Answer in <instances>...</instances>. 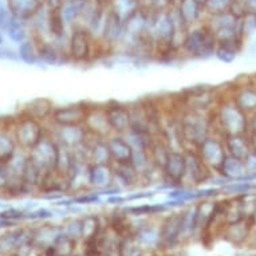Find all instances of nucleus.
I'll use <instances>...</instances> for the list:
<instances>
[{"instance_id":"nucleus-30","label":"nucleus","mask_w":256,"mask_h":256,"mask_svg":"<svg viewBox=\"0 0 256 256\" xmlns=\"http://www.w3.org/2000/svg\"><path fill=\"white\" fill-rule=\"evenodd\" d=\"M102 222L101 218L96 214H84L80 218V239L90 240L97 238L100 232L102 231Z\"/></svg>"},{"instance_id":"nucleus-16","label":"nucleus","mask_w":256,"mask_h":256,"mask_svg":"<svg viewBox=\"0 0 256 256\" xmlns=\"http://www.w3.org/2000/svg\"><path fill=\"white\" fill-rule=\"evenodd\" d=\"M84 128L88 134L92 137H98V138H108L113 134L108 122V117H106L105 106L92 104V108L88 110V118L84 122Z\"/></svg>"},{"instance_id":"nucleus-39","label":"nucleus","mask_w":256,"mask_h":256,"mask_svg":"<svg viewBox=\"0 0 256 256\" xmlns=\"http://www.w3.org/2000/svg\"><path fill=\"white\" fill-rule=\"evenodd\" d=\"M234 0H206V11L212 15V14H218L228 11L231 7Z\"/></svg>"},{"instance_id":"nucleus-37","label":"nucleus","mask_w":256,"mask_h":256,"mask_svg":"<svg viewBox=\"0 0 256 256\" xmlns=\"http://www.w3.org/2000/svg\"><path fill=\"white\" fill-rule=\"evenodd\" d=\"M6 32L8 35V38L15 43H19L20 44L22 42H24L27 40V31H26L24 23L20 19H18V18L12 16L11 22H10V24L7 26V28H6Z\"/></svg>"},{"instance_id":"nucleus-1","label":"nucleus","mask_w":256,"mask_h":256,"mask_svg":"<svg viewBox=\"0 0 256 256\" xmlns=\"http://www.w3.org/2000/svg\"><path fill=\"white\" fill-rule=\"evenodd\" d=\"M250 133V116L240 109L231 98L230 90L222 92V100L214 110V136L224 138L231 134Z\"/></svg>"},{"instance_id":"nucleus-47","label":"nucleus","mask_w":256,"mask_h":256,"mask_svg":"<svg viewBox=\"0 0 256 256\" xmlns=\"http://www.w3.org/2000/svg\"><path fill=\"white\" fill-rule=\"evenodd\" d=\"M250 134L256 136V114L250 117Z\"/></svg>"},{"instance_id":"nucleus-27","label":"nucleus","mask_w":256,"mask_h":256,"mask_svg":"<svg viewBox=\"0 0 256 256\" xmlns=\"http://www.w3.org/2000/svg\"><path fill=\"white\" fill-rule=\"evenodd\" d=\"M218 174L222 176L228 181H240L247 174V169H246V164H244L243 160L227 154L224 162L218 169Z\"/></svg>"},{"instance_id":"nucleus-25","label":"nucleus","mask_w":256,"mask_h":256,"mask_svg":"<svg viewBox=\"0 0 256 256\" xmlns=\"http://www.w3.org/2000/svg\"><path fill=\"white\" fill-rule=\"evenodd\" d=\"M224 145L227 154L234 156L236 158L246 160L252 152L251 142H250V136L248 134H231L226 136L224 138Z\"/></svg>"},{"instance_id":"nucleus-54","label":"nucleus","mask_w":256,"mask_h":256,"mask_svg":"<svg viewBox=\"0 0 256 256\" xmlns=\"http://www.w3.org/2000/svg\"><path fill=\"white\" fill-rule=\"evenodd\" d=\"M14 256H18V255H14Z\"/></svg>"},{"instance_id":"nucleus-51","label":"nucleus","mask_w":256,"mask_h":256,"mask_svg":"<svg viewBox=\"0 0 256 256\" xmlns=\"http://www.w3.org/2000/svg\"><path fill=\"white\" fill-rule=\"evenodd\" d=\"M182 2H184V0H170V6H173V7H178Z\"/></svg>"},{"instance_id":"nucleus-38","label":"nucleus","mask_w":256,"mask_h":256,"mask_svg":"<svg viewBox=\"0 0 256 256\" xmlns=\"http://www.w3.org/2000/svg\"><path fill=\"white\" fill-rule=\"evenodd\" d=\"M256 32V10L248 8L240 18V35L244 39L250 38Z\"/></svg>"},{"instance_id":"nucleus-52","label":"nucleus","mask_w":256,"mask_h":256,"mask_svg":"<svg viewBox=\"0 0 256 256\" xmlns=\"http://www.w3.org/2000/svg\"><path fill=\"white\" fill-rule=\"evenodd\" d=\"M4 43V34H3V30L0 28V46H3Z\"/></svg>"},{"instance_id":"nucleus-10","label":"nucleus","mask_w":256,"mask_h":256,"mask_svg":"<svg viewBox=\"0 0 256 256\" xmlns=\"http://www.w3.org/2000/svg\"><path fill=\"white\" fill-rule=\"evenodd\" d=\"M206 24L212 30L214 36L218 38V42L242 36L240 35V18L234 15L231 11L212 14L210 20Z\"/></svg>"},{"instance_id":"nucleus-12","label":"nucleus","mask_w":256,"mask_h":256,"mask_svg":"<svg viewBox=\"0 0 256 256\" xmlns=\"http://www.w3.org/2000/svg\"><path fill=\"white\" fill-rule=\"evenodd\" d=\"M196 150H198L200 158L214 173L218 172V169H220L224 160L227 157V150H226L224 141L218 136H210V138H206L200 146L196 148Z\"/></svg>"},{"instance_id":"nucleus-5","label":"nucleus","mask_w":256,"mask_h":256,"mask_svg":"<svg viewBox=\"0 0 256 256\" xmlns=\"http://www.w3.org/2000/svg\"><path fill=\"white\" fill-rule=\"evenodd\" d=\"M96 38L86 27L76 26L68 40V54L70 62L86 64L94 60Z\"/></svg>"},{"instance_id":"nucleus-34","label":"nucleus","mask_w":256,"mask_h":256,"mask_svg":"<svg viewBox=\"0 0 256 256\" xmlns=\"http://www.w3.org/2000/svg\"><path fill=\"white\" fill-rule=\"evenodd\" d=\"M112 3H113L112 10H114L124 22L129 20L133 15L140 11L137 0H113Z\"/></svg>"},{"instance_id":"nucleus-15","label":"nucleus","mask_w":256,"mask_h":256,"mask_svg":"<svg viewBox=\"0 0 256 256\" xmlns=\"http://www.w3.org/2000/svg\"><path fill=\"white\" fill-rule=\"evenodd\" d=\"M56 129L52 137L59 144V146L76 150L88 142V133L84 125L82 126H55Z\"/></svg>"},{"instance_id":"nucleus-44","label":"nucleus","mask_w":256,"mask_h":256,"mask_svg":"<svg viewBox=\"0 0 256 256\" xmlns=\"http://www.w3.org/2000/svg\"><path fill=\"white\" fill-rule=\"evenodd\" d=\"M156 194L154 190H141V192H136L126 196L128 202H136V200H142V198H150Z\"/></svg>"},{"instance_id":"nucleus-6","label":"nucleus","mask_w":256,"mask_h":256,"mask_svg":"<svg viewBox=\"0 0 256 256\" xmlns=\"http://www.w3.org/2000/svg\"><path fill=\"white\" fill-rule=\"evenodd\" d=\"M46 136L44 126L42 122L20 113V117L16 118L14 124V137L16 140L18 146L22 150L31 152Z\"/></svg>"},{"instance_id":"nucleus-26","label":"nucleus","mask_w":256,"mask_h":256,"mask_svg":"<svg viewBox=\"0 0 256 256\" xmlns=\"http://www.w3.org/2000/svg\"><path fill=\"white\" fill-rule=\"evenodd\" d=\"M7 6L14 16L20 20H27L40 11L42 2L40 0H7Z\"/></svg>"},{"instance_id":"nucleus-28","label":"nucleus","mask_w":256,"mask_h":256,"mask_svg":"<svg viewBox=\"0 0 256 256\" xmlns=\"http://www.w3.org/2000/svg\"><path fill=\"white\" fill-rule=\"evenodd\" d=\"M88 0H66L62 7L63 20L68 26L76 24L88 11Z\"/></svg>"},{"instance_id":"nucleus-53","label":"nucleus","mask_w":256,"mask_h":256,"mask_svg":"<svg viewBox=\"0 0 256 256\" xmlns=\"http://www.w3.org/2000/svg\"><path fill=\"white\" fill-rule=\"evenodd\" d=\"M152 256H169V255H166V254H165V252H161V254H153V255Z\"/></svg>"},{"instance_id":"nucleus-20","label":"nucleus","mask_w":256,"mask_h":256,"mask_svg":"<svg viewBox=\"0 0 256 256\" xmlns=\"http://www.w3.org/2000/svg\"><path fill=\"white\" fill-rule=\"evenodd\" d=\"M88 161L90 164L113 165L112 152L106 138H98L88 134Z\"/></svg>"},{"instance_id":"nucleus-22","label":"nucleus","mask_w":256,"mask_h":256,"mask_svg":"<svg viewBox=\"0 0 256 256\" xmlns=\"http://www.w3.org/2000/svg\"><path fill=\"white\" fill-rule=\"evenodd\" d=\"M130 110V132L138 134L152 136V128L142 100L128 104Z\"/></svg>"},{"instance_id":"nucleus-9","label":"nucleus","mask_w":256,"mask_h":256,"mask_svg":"<svg viewBox=\"0 0 256 256\" xmlns=\"http://www.w3.org/2000/svg\"><path fill=\"white\" fill-rule=\"evenodd\" d=\"M28 154L40 166L43 172L46 173L55 170L58 166L60 146L52 136L46 134L32 150L28 152Z\"/></svg>"},{"instance_id":"nucleus-21","label":"nucleus","mask_w":256,"mask_h":256,"mask_svg":"<svg viewBox=\"0 0 256 256\" xmlns=\"http://www.w3.org/2000/svg\"><path fill=\"white\" fill-rule=\"evenodd\" d=\"M244 40L246 39L239 36V38L218 42V47L214 51V58L224 64H231V63L235 62L240 52L243 51Z\"/></svg>"},{"instance_id":"nucleus-35","label":"nucleus","mask_w":256,"mask_h":256,"mask_svg":"<svg viewBox=\"0 0 256 256\" xmlns=\"http://www.w3.org/2000/svg\"><path fill=\"white\" fill-rule=\"evenodd\" d=\"M18 55H19L22 62H24L26 64H30V66H34V64L39 63L38 47L35 46L32 40L22 42L19 44V48H18Z\"/></svg>"},{"instance_id":"nucleus-32","label":"nucleus","mask_w":256,"mask_h":256,"mask_svg":"<svg viewBox=\"0 0 256 256\" xmlns=\"http://www.w3.org/2000/svg\"><path fill=\"white\" fill-rule=\"evenodd\" d=\"M66 23L63 20L62 10L56 11H48L47 14V30L55 42L59 43L64 36H66Z\"/></svg>"},{"instance_id":"nucleus-48","label":"nucleus","mask_w":256,"mask_h":256,"mask_svg":"<svg viewBox=\"0 0 256 256\" xmlns=\"http://www.w3.org/2000/svg\"><path fill=\"white\" fill-rule=\"evenodd\" d=\"M152 6L154 7H164V6H170V0H150Z\"/></svg>"},{"instance_id":"nucleus-4","label":"nucleus","mask_w":256,"mask_h":256,"mask_svg":"<svg viewBox=\"0 0 256 256\" xmlns=\"http://www.w3.org/2000/svg\"><path fill=\"white\" fill-rule=\"evenodd\" d=\"M222 92L210 84H196L185 88L178 94L177 101L182 110H194L202 113H210L216 109L222 100Z\"/></svg>"},{"instance_id":"nucleus-11","label":"nucleus","mask_w":256,"mask_h":256,"mask_svg":"<svg viewBox=\"0 0 256 256\" xmlns=\"http://www.w3.org/2000/svg\"><path fill=\"white\" fill-rule=\"evenodd\" d=\"M182 238V210L172 212L160 226V243L157 250L162 252L176 247Z\"/></svg>"},{"instance_id":"nucleus-31","label":"nucleus","mask_w":256,"mask_h":256,"mask_svg":"<svg viewBox=\"0 0 256 256\" xmlns=\"http://www.w3.org/2000/svg\"><path fill=\"white\" fill-rule=\"evenodd\" d=\"M176 8L178 10L182 20L189 28H192V26L200 19L202 11H206V8L198 3V0H184Z\"/></svg>"},{"instance_id":"nucleus-13","label":"nucleus","mask_w":256,"mask_h":256,"mask_svg":"<svg viewBox=\"0 0 256 256\" xmlns=\"http://www.w3.org/2000/svg\"><path fill=\"white\" fill-rule=\"evenodd\" d=\"M186 176V157L185 150L172 149L162 169V181L172 184L174 188L184 185Z\"/></svg>"},{"instance_id":"nucleus-8","label":"nucleus","mask_w":256,"mask_h":256,"mask_svg":"<svg viewBox=\"0 0 256 256\" xmlns=\"http://www.w3.org/2000/svg\"><path fill=\"white\" fill-rule=\"evenodd\" d=\"M90 108L92 104L84 101L58 106L52 112L50 120L54 126H82L86 122Z\"/></svg>"},{"instance_id":"nucleus-29","label":"nucleus","mask_w":256,"mask_h":256,"mask_svg":"<svg viewBox=\"0 0 256 256\" xmlns=\"http://www.w3.org/2000/svg\"><path fill=\"white\" fill-rule=\"evenodd\" d=\"M16 140L7 129H0V165L10 164L16 156Z\"/></svg>"},{"instance_id":"nucleus-33","label":"nucleus","mask_w":256,"mask_h":256,"mask_svg":"<svg viewBox=\"0 0 256 256\" xmlns=\"http://www.w3.org/2000/svg\"><path fill=\"white\" fill-rule=\"evenodd\" d=\"M222 196L226 198H236L242 194L256 192V182H246V181H228L220 188Z\"/></svg>"},{"instance_id":"nucleus-40","label":"nucleus","mask_w":256,"mask_h":256,"mask_svg":"<svg viewBox=\"0 0 256 256\" xmlns=\"http://www.w3.org/2000/svg\"><path fill=\"white\" fill-rule=\"evenodd\" d=\"M27 218V214L24 210H16V208H8V210L0 212V218H4V220H8V222H19V220H23V218Z\"/></svg>"},{"instance_id":"nucleus-17","label":"nucleus","mask_w":256,"mask_h":256,"mask_svg":"<svg viewBox=\"0 0 256 256\" xmlns=\"http://www.w3.org/2000/svg\"><path fill=\"white\" fill-rule=\"evenodd\" d=\"M254 224H255V218L254 216H248V218H244L240 222L228 224L224 232H222V238L231 244H234V246L242 247V246L246 244L248 236L254 230Z\"/></svg>"},{"instance_id":"nucleus-14","label":"nucleus","mask_w":256,"mask_h":256,"mask_svg":"<svg viewBox=\"0 0 256 256\" xmlns=\"http://www.w3.org/2000/svg\"><path fill=\"white\" fill-rule=\"evenodd\" d=\"M105 112L108 122L113 134H126L130 130V110L129 105L121 102H108L105 104Z\"/></svg>"},{"instance_id":"nucleus-23","label":"nucleus","mask_w":256,"mask_h":256,"mask_svg":"<svg viewBox=\"0 0 256 256\" xmlns=\"http://www.w3.org/2000/svg\"><path fill=\"white\" fill-rule=\"evenodd\" d=\"M114 182L120 189H134L141 186V176L132 164L113 165Z\"/></svg>"},{"instance_id":"nucleus-7","label":"nucleus","mask_w":256,"mask_h":256,"mask_svg":"<svg viewBox=\"0 0 256 256\" xmlns=\"http://www.w3.org/2000/svg\"><path fill=\"white\" fill-rule=\"evenodd\" d=\"M186 157V176H185V186L198 188L210 184V178L214 177V172L208 165L200 158L196 149H184Z\"/></svg>"},{"instance_id":"nucleus-43","label":"nucleus","mask_w":256,"mask_h":256,"mask_svg":"<svg viewBox=\"0 0 256 256\" xmlns=\"http://www.w3.org/2000/svg\"><path fill=\"white\" fill-rule=\"evenodd\" d=\"M54 216L52 212L46 208H39V210H35L32 212H28L27 214V218H31V220H46V218H51Z\"/></svg>"},{"instance_id":"nucleus-46","label":"nucleus","mask_w":256,"mask_h":256,"mask_svg":"<svg viewBox=\"0 0 256 256\" xmlns=\"http://www.w3.org/2000/svg\"><path fill=\"white\" fill-rule=\"evenodd\" d=\"M0 58L2 59H11V60H16L19 58V55L15 54L12 50L8 48H0Z\"/></svg>"},{"instance_id":"nucleus-36","label":"nucleus","mask_w":256,"mask_h":256,"mask_svg":"<svg viewBox=\"0 0 256 256\" xmlns=\"http://www.w3.org/2000/svg\"><path fill=\"white\" fill-rule=\"evenodd\" d=\"M140 252H141V246L136 236L118 240L117 250H116L117 256H140Z\"/></svg>"},{"instance_id":"nucleus-50","label":"nucleus","mask_w":256,"mask_h":256,"mask_svg":"<svg viewBox=\"0 0 256 256\" xmlns=\"http://www.w3.org/2000/svg\"><path fill=\"white\" fill-rule=\"evenodd\" d=\"M239 256H256V250H251V251L244 252V254H242V255Z\"/></svg>"},{"instance_id":"nucleus-41","label":"nucleus","mask_w":256,"mask_h":256,"mask_svg":"<svg viewBox=\"0 0 256 256\" xmlns=\"http://www.w3.org/2000/svg\"><path fill=\"white\" fill-rule=\"evenodd\" d=\"M64 234H68V236H72L74 239H80V218H72V222H68L66 224V227L63 230Z\"/></svg>"},{"instance_id":"nucleus-24","label":"nucleus","mask_w":256,"mask_h":256,"mask_svg":"<svg viewBox=\"0 0 256 256\" xmlns=\"http://www.w3.org/2000/svg\"><path fill=\"white\" fill-rule=\"evenodd\" d=\"M54 109V102L51 101L50 98L39 97L32 100V101H30L24 106V109H23L22 113L28 116V117L34 118L36 121L43 122L46 121V120H50Z\"/></svg>"},{"instance_id":"nucleus-18","label":"nucleus","mask_w":256,"mask_h":256,"mask_svg":"<svg viewBox=\"0 0 256 256\" xmlns=\"http://www.w3.org/2000/svg\"><path fill=\"white\" fill-rule=\"evenodd\" d=\"M116 185L113 165L90 164L88 166V186L92 190H102Z\"/></svg>"},{"instance_id":"nucleus-19","label":"nucleus","mask_w":256,"mask_h":256,"mask_svg":"<svg viewBox=\"0 0 256 256\" xmlns=\"http://www.w3.org/2000/svg\"><path fill=\"white\" fill-rule=\"evenodd\" d=\"M106 140H108L110 152H112L113 165L132 164V158H133L134 149L130 145V142L126 140L125 136L112 134Z\"/></svg>"},{"instance_id":"nucleus-2","label":"nucleus","mask_w":256,"mask_h":256,"mask_svg":"<svg viewBox=\"0 0 256 256\" xmlns=\"http://www.w3.org/2000/svg\"><path fill=\"white\" fill-rule=\"evenodd\" d=\"M178 128L185 149H196L214 136V112L202 113L182 110L178 116Z\"/></svg>"},{"instance_id":"nucleus-42","label":"nucleus","mask_w":256,"mask_h":256,"mask_svg":"<svg viewBox=\"0 0 256 256\" xmlns=\"http://www.w3.org/2000/svg\"><path fill=\"white\" fill-rule=\"evenodd\" d=\"M12 14L10 11L8 6L4 2H2L0 0V28L6 31L7 28V26L10 24V22L12 19Z\"/></svg>"},{"instance_id":"nucleus-3","label":"nucleus","mask_w":256,"mask_h":256,"mask_svg":"<svg viewBox=\"0 0 256 256\" xmlns=\"http://www.w3.org/2000/svg\"><path fill=\"white\" fill-rule=\"evenodd\" d=\"M218 38L206 24L190 28L181 43L180 54L188 59H210L214 56Z\"/></svg>"},{"instance_id":"nucleus-45","label":"nucleus","mask_w":256,"mask_h":256,"mask_svg":"<svg viewBox=\"0 0 256 256\" xmlns=\"http://www.w3.org/2000/svg\"><path fill=\"white\" fill-rule=\"evenodd\" d=\"M244 164H246L247 173L256 176V153L255 152H251V153H250V156H248L247 158L244 160Z\"/></svg>"},{"instance_id":"nucleus-49","label":"nucleus","mask_w":256,"mask_h":256,"mask_svg":"<svg viewBox=\"0 0 256 256\" xmlns=\"http://www.w3.org/2000/svg\"><path fill=\"white\" fill-rule=\"evenodd\" d=\"M248 136H250V142H251L252 152H255L256 153V136L250 134V133H248Z\"/></svg>"}]
</instances>
